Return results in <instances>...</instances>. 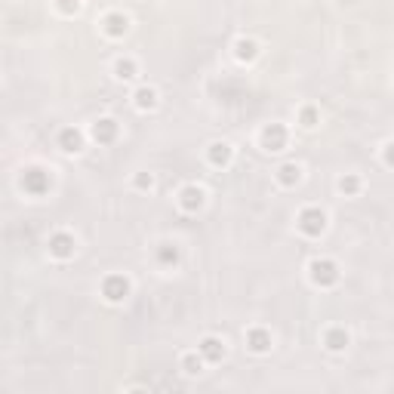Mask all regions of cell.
<instances>
[{
	"label": "cell",
	"instance_id": "cell-12",
	"mask_svg": "<svg viewBox=\"0 0 394 394\" xmlns=\"http://www.w3.org/2000/svg\"><path fill=\"white\" fill-rule=\"evenodd\" d=\"M237 56H240V59H253V56H256V43L240 40V43H237Z\"/></svg>",
	"mask_w": 394,
	"mask_h": 394
},
{
	"label": "cell",
	"instance_id": "cell-17",
	"mask_svg": "<svg viewBox=\"0 0 394 394\" xmlns=\"http://www.w3.org/2000/svg\"><path fill=\"white\" fill-rule=\"evenodd\" d=\"M117 74H120V77H133V65H130V62H120V65H117Z\"/></svg>",
	"mask_w": 394,
	"mask_h": 394
},
{
	"label": "cell",
	"instance_id": "cell-9",
	"mask_svg": "<svg viewBox=\"0 0 394 394\" xmlns=\"http://www.w3.org/2000/svg\"><path fill=\"white\" fill-rule=\"evenodd\" d=\"M249 348H253V351H265L268 348V336L265 333H249Z\"/></svg>",
	"mask_w": 394,
	"mask_h": 394
},
{
	"label": "cell",
	"instance_id": "cell-19",
	"mask_svg": "<svg viewBox=\"0 0 394 394\" xmlns=\"http://www.w3.org/2000/svg\"><path fill=\"white\" fill-rule=\"evenodd\" d=\"M354 188H357L354 179H342V191H354Z\"/></svg>",
	"mask_w": 394,
	"mask_h": 394
},
{
	"label": "cell",
	"instance_id": "cell-16",
	"mask_svg": "<svg viewBox=\"0 0 394 394\" xmlns=\"http://www.w3.org/2000/svg\"><path fill=\"white\" fill-rule=\"evenodd\" d=\"M111 133H114V123L111 120H102V130L96 127V139L102 136V139H111Z\"/></svg>",
	"mask_w": 394,
	"mask_h": 394
},
{
	"label": "cell",
	"instance_id": "cell-7",
	"mask_svg": "<svg viewBox=\"0 0 394 394\" xmlns=\"http://www.w3.org/2000/svg\"><path fill=\"white\" fill-rule=\"evenodd\" d=\"M200 351H203V354L209 357V361H219V357L225 354V348H222V345L216 342V339H203V345H200Z\"/></svg>",
	"mask_w": 394,
	"mask_h": 394
},
{
	"label": "cell",
	"instance_id": "cell-4",
	"mask_svg": "<svg viewBox=\"0 0 394 394\" xmlns=\"http://www.w3.org/2000/svg\"><path fill=\"white\" fill-rule=\"evenodd\" d=\"M71 246H74V240L65 237V234H59V237H52V240H49V249H52L56 256H71Z\"/></svg>",
	"mask_w": 394,
	"mask_h": 394
},
{
	"label": "cell",
	"instance_id": "cell-10",
	"mask_svg": "<svg viewBox=\"0 0 394 394\" xmlns=\"http://www.w3.org/2000/svg\"><path fill=\"white\" fill-rule=\"evenodd\" d=\"M136 102H139V108H151V105H154V89H139Z\"/></svg>",
	"mask_w": 394,
	"mask_h": 394
},
{
	"label": "cell",
	"instance_id": "cell-1",
	"mask_svg": "<svg viewBox=\"0 0 394 394\" xmlns=\"http://www.w3.org/2000/svg\"><path fill=\"white\" fill-rule=\"evenodd\" d=\"M302 231H305V234H320V231H324V212L305 209L302 212Z\"/></svg>",
	"mask_w": 394,
	"mask_h": 394
},
{
	"label": "cell",
	"instance_id": "cell-11",
	"mask_svg": "<svg viewBox=\"0 0 394 394\" xmlns=\"http://www.w3.org/2000/svg\"><path fill=\"white\" fill-rule=\"evenodd\" d=\"M108 31L111 34H123V31H127V19H120V15H108Z\"/></svg>",
	"mask_w": 394,
	"mask_h": 394
},
{
	"label": "cell",
	"instance_id": "cell-6",
	"mask_svg": "<svg viewBox=\"0 0 394 394\" xmlns=\"http://www.w3.org/2000/svg\"><path fill=\"white\" fill-rule=\"evenodd\" d=\"M200 203H203V194L197 191V188H185V191H182V206H185V209H197Z\"/></svg>",
	"mask_w": 394,
	"mask_h": 394
},
{
	"label": "cell",
	"instance_id": "cell-2",
	"mask_svg": "<svg viewBox=\"0 0 394 394\" xmlns=\"http://www.w3.org/2000/svg\"><path fill=\"white\" fill-rule=\"evenodd\" d=\"M105 296H108L111 302H120L123 296H127V280L123 277H108V283H105Z\"/></svg>",
	"mask_w": 394,
	"mask_h": 394
},
{
	"label": "cell",
	"instance_id": "cell-20",
	"mask_svg": "<svg viewBox=\"0 0 394 394\" xmlns=\"http://www.w3.org/2000/svg\"><path fill=\"white\" fill-rule=\"evenodd\" d=\"M160 259H164V262H176V249H173V253H170V249H164V253H160Z\"/></svg>",
	"mask_w": 394,
	"mask_h": 394
},
{
	"label": "cell",
	"instance_id": "cell-3",
	"mask_svg": "<svg viewBox=\"0 0 394 394\" xmlns=\"http://www.w3.org/2000/svg\"><path fill=\"white\" fill-rule=\"evenodd\" d=\"M311 271H314V280H317V283H333V280H336V268H333L330 262H314Z\"/></svg>",
	"mask_w": 394,
	"mask_h": 394
},
{
	"label": "cell",
	"instance_id": "cell-14",
	"mask_svg": "<svg viewBox=\"0 0 394 394\" xmlns=\"http://www.w3.org/2000/svg\"><path fill=\"white\" fill-rule=\"evenodd\" d=\"M296 179H299V167H283L280 170V182L290 185V182H296Z\"/></svg>",
	"mask_w": 394,
	"mask_h": 394
},
{
	"label": "cell",
	"instance_id": "cell-15",
	"mask_svg": "<svg viewBox=\"0 0 394 394\" xmlns=\"http://www.w3.org/2000/svg\"><path fill=\"white\" fill-rule=\"evenodd\" d=\"M212 160H216V164H225L228 160V145H212Z\"/></svg>",
	"mask_w": 394,
	"mask_h": 394
},
{
	"label": "cell",
	"instance_id": "cell-18",
	"mask_svg": "<svg viewBox=\"0 0 394 394\" xmlns=\"http://www.w3.org/2000/svg\"><path fill=\"white\" fill-rule=\"evenodd\" d=\"M185 373H200V361H194V357H185Z\"/></svg>",
	"mask_w": 394,
	"mask_h": 394
},
{
	"label": "cell",
	"instance_id": "cell-13",
	"mask_svg": "<svg viewBox=\"0 0 394 394\" xmlns=\"http://www.w3.org/2000/svg\"><path fill=\"white\" fill-rule=\"evenodd\" d=\"M345 342H348V336H342V333H330V339H327V345H330L333 351H339Z\"/></svg>",
	"mask_w": 394,
	"mask_h": 394
},
{
	"label": "cell",
	"instance_id": "cell-5",
	"mask_svg": "<svg viewBox=\"0 0 394 394\" xmlns=\"http://www.w3.org/2000/svg\"><path fill=\"white\" fill-rule=\"evenodd\" d=\"M265 145L271 148V151H280V145H283V130L280 127H268L265 130Z\"/></svg>",
	"mask_w": 394,
	"mask_h": 394
},
{
	"label": "cell",
	"instance_id": "cell-8",
	"mask_svg": "<svg viewBox=\"0 0 394 394\" xmlns=\"http://www.w3.org/2000/svg\"><path fill=\"white\" fill-rule=\"evenodd\" d=\"M62 145H65V151H77L80 148V136L74 130H65L62 133Z\"/></svg>",
	"mask_w": 394,
	"mask_h": 394
}]
</instances>
